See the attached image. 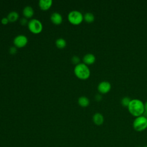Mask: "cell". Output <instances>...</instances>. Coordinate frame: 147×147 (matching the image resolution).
Masks as SVG:
<instances>
[{
  "instance_id": "6da1fadb",
  "label": "cell",
  "mask_w": 147,
  "mask_h": 147,
  "mask_svg": "<svg viewBox=\"0 0 147 147\" xmlns=\"http://www.w3.org/2000/svg\"><path fill=\"white\" fill-rule=\"evenodd\" d=\"M127 108L130 113L136 117L142 115L145 112L144 103L138 99H131Z\"/></svg>"
},
{
  "instance_id": "7a4b0ae2",
  "label": "cell",
  "mask_w": 147,
  "mask_h": 147,
  "mask_svg": "<svg viewBox=\"0 0 147 147\" xmlns=\"http://www.w3.org/2000/svg\"><path fill=\"white\" fill-rule=\"evenodd\" d=\"M74 74L79 79L85 80L90 76V70L87 65L84 63H80L74 67Z\"/></svg>"
},
{
  "instance_id": "3957f363",
  "label": "cell",
  "mask_w": 147,
  "mask_h": 147,
  "mask_svg": "<svg viewBox=\"0 0 147 147\" xmlns=\"http://www.w3.org/2000/svg\"><path fill=\"white\" fill-rule=\"evenodd\" d=\"M133 127L137 131H142L147 128V117L141 115L136 117L133 122Z\"/></svg>"
},
{
  "instance_id": "277c9868",
  "label": "cell",
  "mask_w": 147,
  "mask_h": 147,
  "mask_svg": "<svg viewBox=\"0 0 147 147\" xmlns=\"http://www.w3.org/2000/svg\"><path fill=\"white\" fill-rule=\"evenodd\" d=\"M68 20L69 22L73 25H79L84 20L83 15L80 11L73 10L68 13Z\"/></svg>"
},
{
  "instance_id": "5b68a950",
  "label": "cell",
  "mask_w": 147,
  "mask_h": 147,
  "mask_svg": "<svg viewBox=\"0 0 147 147\" xmlns=\"http://www.w3.org/2000/svg\"><path fill=\"white\" fill-rule=\"evenodd\" d=\"M28 27L29 30L34 34L40 33L42 30L41 22L37 18H32L28 21Z\"/></svg>"
},
{
  "instance_id": "8992f818",
  "label": "cell",
  "mask_w": 147,
  "mask_h": 147,
  "mask_svg": "<svg viewBox=\"0 0 147 147\" xmlns=\"http://www.w3.org/2000/svg\"><path fill=\"white\" fill-rule=\"evenodd\" d=\"M28 37L24 34H18L16 36L13 40V43L17 48L24 47L28 43Z\"/></svg>"
},
{
  "instance_id": "52a82bcc",
  "label": "cell",
  "mask_w": 147,
  "mask_h": 147,
  "mask_svg": "<svg viewBox=\"0 0 147 147\" xmlns=\"http://www.w3.org/2000/svg\"><path fill=\"white\" fill-rule=\"evenodd\" d=\"M98 90L101 94H106L110 91L111 88V85L109 82L102 81L98 85Z\"/></svg>"
},
{
  "instance_id": "ba28073f",
  "label": "cell",
  "mask_w": 147,
  "mask_h": 147,
  "mask_svg": "<svg viewBox=\"0 0 147 147\" xmlns=\"http://www.w3.org/2000/svg\"><path fill=\"white\" fill-rule=\"evenodd\" d=\"M52 22L55 25H59L63 21V17L61 14L58 12H53L50 17Z\"/></svg>"
},
{
  "instance_id": "9c48e42d",
  "label": "cell",
  "mask_w": 147,
  "mask_h": 147,
  "mask_svg": "<svg viewBox=\"0 0 147 147\" xmlns=\"http://www.w3.org/2000/svg\"><path fill=\"white\" fill-rule=\"evenodd\" d=\"M95 60H96V58L95 55L90 53L84 55L83 57V63L86 65H90L93 64L95 61Z\"/></svg>"
},
{
  "instance_id": "30bf717a",
  "label": "cell",
  "mask_w": 147,
  "mask_h": 147,
  "mask_svg": "<svg viewBox=\"0 0 147 147\" xmlns=\"http://www.w3.org/2000/svg\"><path fill=\"white\" fill-rule=\"evenodd\" d=\"M52 0H40L38 1V6L42 10H48L52 5Z\"/></svg>"
},
{
  "instance_id": "8fae6325",
  "label": "cell",
  "mask_w": 147,
  "mask_h": 147,
  "mask_svg": "<svg viewBox=\"0 0 147 147\" xmlns=\"http://www.w3.org/2000/svg\"><path fill=\"white\" fill-rule=\"evenodd\" d=\"M92 121L96 125H101L104 122V117L101 113H96L92 117Z\"/></svg>"
},
{
  "instance_id": "7c38bea8",
  "label": "cell",
  "mask_w": 147,
  "mask_h": 147,
  "mask_svg": "<svg viewBox=\"0 0 147 147\" xmlns=\"http://www.w3.org/2000/svg\"><path fill=\"white\" fill-rule=\"evenodd\" d=\"M23 15L25 18H31L34 14V10L30 6H26L22 10Z\"/></svg>"
},
{
  "instance_id": "4fadbf2b",
  "label": "cell",
  "mask_w": 147,
  "mask_h": 147,
  "mask_svg": "<svg viewBox=\"0 0 147 147\" xmlns=\"http://www.w3.org/2000/svg\"><path fill=\"white\" fill-rule=\"evenodd\" d=\"M78 103L79 105L82 106V107H87L89 104H90V100L89 99L85 96H80L79 98H78Z\"/></svg>"
},
{
  "instance_id": "5bb4252c",
  "label": "cell",
  "mask_w": 147,
  "mask_h": 147,
  "mask_svg": "<svg viewBox=\"0 0 147 147\" xmlns=\"http://www.w3.org/2000/svg\"><path fill=\"white\" fill-rule=\"evenodd\" d=\"M7 18L9 22H14L19 18V14L16 11H10L7 16Z\"/></svg>"
},
{
  "instance_id": "9a60e30c",
  "label": "cell",
  "mask_w": 147,
  "mask_h": 147,
  "mask_svg": "<svg viewBox=\"0 0 147 147\" xmlns=\"http://www.w3.org/2000/svg\"><path fill=\"white\" fill-rule=\"evenodd\" d=\"M56 46L59 48H64L67 45V41L63 38H59L55 41Z\"/></svg>"
},
{
  "instance_id": "2e32d148",
  "label": "cell",
  "mask_w": 147,
  "mask_h": 147,
  "mask_svg": "<svg viewBox=\"0 0 147 147\" xmlns=\"http://www.w3.org/2000/svg\"><path fill=\"white\" fill-rule=\"evenodd\" d=\"M83 18L87 22L91 23V22H92L94 21L95 16L92 13L87 12L83 16Z\"/></svg>"
},
{
  "instance_id": "e0dca14e",
  "label": "cell",
  "mask_w": 147,
  "mask_h": 147,
  "mask_svg": "<svg viewBox=\"0 0 147 147\" xmlns=\"http://www.w3.org/2000/svg\"><path fill=\"white\" fill-rule=\"evenodd\" d=\"M131 99L127 97V96H125V97H123L122 99H121V104L123 106H125V107H128L129 103H130V102Z\"/></svg>"
},
{
  "instance_id": "ac0fdd59",
  "label": "cell",
  "mask_w": 147,
  "mask_h": 147,
  "mask_svg": "<svg viewBox=\"0 0 147 147\" xmlns=\"http://www.w3.org/2000/svg\"><path fill=\"white\" fill-rule=\"evenodd\" d=\"M71 61L73 64H75V65H76L80 63V58L78 56L74 55L71 58Z\"/></svg>"
},
{
  "instance_id": "d6986e66",
  "label": "cell",
  "mask_w": 147,
  "mask_h": 147,
  "mask_svg": "<svg viewBox=\"0 0 147 147\" xmlns=\"http://www.w3.org/2000/svg\"><path fill=\"white\" fill-rule=\"evenodd\" d=\"M9 51V53L10 54L14 55V54H15L17 52V47H15V46H11V47H10Z\"/></svg>"
},
{
  "instance_id": "ffe728a7",
  "label": "cell",
  "mask_w": 147,
  "mask_h": 147,
  "mask_svg": "<svg viewBox=\"0 0 147 147\" xmlns=\"http://www.w3.org/2000/svg\"><path fill=\"white\" fill-rule=\"evenodd\" d=\"M28 21L27 20V18H25V17H23V18H21L20 19V24L22 25H25L26 24H28Z\"/></svg>"
},
{
  "instance_id": "44dd1931",
  "label": "cell",
  "mask_w": 147,
  "mask_h": 147,
  "mask_svg": "<svg viewBox=\"0 0 147 147\" xmlns=\"http://www.w3.org/2000/svg\"><path fill=\"white\" fill-rule=\"evenodd\" d=\"M9 22V20L7 19V17H3L2 19H1V23L3 25H6L7 24H8V22Z\"/></svg>"
},
{
  "instance_id": "7402d4cb",
  "label": "cell",
  "mask_w": 147,
  "mask_h": 147,
  "mask_svg": "<svg viewBox=\"0 0 147 147\" xmlns=\"http://www.w3.org/2000/svg\"><path fill=\"white\" fill-rule=\"evenodd\" d=\"M95 98L96 101H100L102 99V96L100 94H96L95 96Z\"/></svg>"
},
{
  "instance_id": "603a6c76",
  "label": "cell",
  "mask_w": 147,
  "mask_h": 147,
  "mask_svg": "<svg viewBox=\"0 0 147 147\" xmlns=\"http://www.w3.org/2000/svg\"><path fill=\"white\" fill-rule=\"evenodd\" d=\"M144 108H145V111L147 112V102H146L144 104Z\"/></svg>"
},
{
  "instance_id": "cb8c5ba5",
  "label": "cell",
  "mask_w": 147,
  "mask_h": 147,
  "mask_svg": "<svg viewBox=\"0 0 147 147\" xmlns=\"http://www.w3.org/2000/svg\"><path fill=\"white\" fill-rule=\"evenodd\" d=\"M144 147H147V145H145Z\"/></svg>"
}]
</instances>
